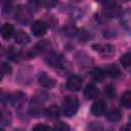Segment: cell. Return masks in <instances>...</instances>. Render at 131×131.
I'll list each match as a JSON object with an SVG mask.
<instances>
[{
  "label": "cell",
  "mask_w": 131,
  "mask_h": 131,
  "mask_svg": "<svg viewBox=\"0 0 131 131\" xmlns=\"http://www.w3.org/2000/svg\"><path fill=\"white\" fill-rule=\"evenodd\" d=\"M79 108V101L75 96H66L62 101V112L67 117H73L76 115Z\"/></svg>",
  "instance_id": "cell-1"
},
{
  "label": "cell",
  "mask_w": 131,
  "mask_h": 131,
  "mask_svg": "<svg viewBox=\"0 0 131 131\" xmlns=\"http://www.w3.org/2000/svg\"><path fill=\"white\" fill-rule=\"evenodd\" d=\"M103 13L107 17H118L122 15V8L118 2L108 1L103 3Z\"/></svg>",
  "instance_id": "cell-2"
},
{
  "label": "cell",
  "mask_w": 131,
  "mask_h": 131,
  "mask_svg": "<svg viewBox=\"0 0 131 131\" xmlns=\"http://www.w3.org/2000/svg\"><path fill=\"white\" fill-rule=\"evenodd\" d=\"M92 49L102 57H108L115 54L116 48L108 43H96L92 45Z\"/></svg>",
  "instance_id": "cell-3"
},
{
  "label": "cell",
  "mask_w": 131,
  "mask_h": 131,
  "mask_svg": "<svg viewBox=\"0 0 131 131\" xmlns=\"http://www.w3.org/2000/svg\"><path fill=\"white\" fill-rule=\"evenodd\" d=\"M45 61L52 68L54 69H61L63 68V59L60 55L56 54L55 52L50 51L49 53H47L46 57H45Z\"/></svg>",
  "instance_id": "cell-4"
},
{
  "label": "cell",
  "mask_w": 131,
  "mask_h": 131,
  "mask_svg": "<svg viewBox=\"0 0 131 131\" xmlns=\"http://www.w3.org/2000/svg\"><path fill=\"white\" fill-rule=\"evenodd\" d=\"M47 29H48L47 24L43 20H40V19L35 20L31 27V31H32L33 35L36 37H41V36L45 35L47 32Z\"/></svg>",
  "instance_id": "cell-5"
},
{
  "label": "cell",
  "mask_w": 131,
  "mask_h": 131,
  "mask_svg": "<svg viewBox=\"0 0 131 131\" xmlns=\"http://www.w3.org/2000/svg\"><path fill=\"white\" fill-rule=\"evenodd\" d=\"M8 101L13 105L15 106V108L17 110H20L25 102H26V94L21 93V92H16V93H13V94H9V99Z\"/></svg>",
  "instance_id": "cell-6"
},
{
  "label": "cell",
  "mask_w": 131,
  "mask_h": 131,
  "mask_svg": "<svg viewBox=\"0 0 131 131\" xmlns=\"http://www.w3.org/2000/svg\"><path fill=\"white\" fill-rule=\"evenodd\" d=\"M15 16L19 23L27 24L31 19V10L26 6H19L15 11Z\"/></svg>",
  "instance_id": "cell-7"
},
{
  "label": "cell",
  "mask_w": 131,
  "mask_h": 131,
  "mask_svg": "<svg viewBox=\"0 0 131 131\" xmlns=\"http://www.w3.org/2000/svg\"><path fill=\"white\" fill-rule=\"evenodd\" d=\"M82 85H83V79L77 75L71 76L67 81V87L72 91H79L82 88Z\"/></svg>",
  "instance_id": "cell-8"
},
{
  "label": "cell",
  "mask_w": 131,
  "mask_h": 131,
  "mask_svg": "<svg viewBox=\"0 0 131 131\" xmlns=\"http://www.w3.org/2000/svg\"><path fill=\"white\" fill-rule=\"evenodd\" d=\"M105 111H106V103L102 99L96 100L91 106V113L93 116H96V117H99L105 114Z\"/></svg>",
  "instance_id": "cell-9"
},
{
  "label": "cell",
  "mask_w": 131,
  "mask_h": 131,
  "mask_svg": "<svg viewBox=\"0 0 131 131\" xmlns=\"http://www.w3.org/2000/svg\"><path fill=\"white\" fill-rule=\"evenodd\" d=\"M38 82H39V84L41 86H43L45 88H52L55 85V80L52 77H50L49 75H47L46 73H44V72L39 74Z\"/></svg>",
  "instance_id": "cell-10"
},
{
  "label": "cell",
  "mask_w": 131,
  "mask_h": 131,
  "mask_svg": "<svg viewBox=\"0 0 131 131\" xmlns=\"http://www.w3.org/2000/svg\"><path fill=\"white\" fill-rule=\"evenodd\" d=\"M30 113L32 114V116H40L43 113L41 99H39L38 97L32 98L31 104H30Z\"/></svg>",
  "instance_id": "cell-11"
},
{
  "label": "cell",
  "mask_w": 131,
  "mask_h": 131,
  "mask_svg": "<svg viewBox=\"0 0 131 131\" xmlns=\"http://www.w3.org/2000/svg\"><path fill=\"white\" fill-rule=\"evenodd\" d=\"M98 95V89L94 83H89L84 89V96L86 99H94Z\"/></svg>",
  "instance_id": "cell-12"
},
{
  "label": "cell",
  "mask_w": 131,
  "mask_h": 131,
  "mask_svg": "<svg viewBox=\"0 0 131 131\" xmlns=\"http://www.w3.org/2000/svg\"><path fill=\"white\" fill-rule=\"evenodd\" d=\"M89 131H113V128L101 122H91L88 124Z\"/></svg>",
  "instance_id": "cell-13"
},
{
  "label": "cell",
  "mask_w": 131,
  "mask_h": 131,
  "mask_svg": "<svg viewBox=\"0 0 131 131\" xmlns=\"http://www.w3.org/2000/svg\"><path fill=\"white\" fill-rule=\"evenodd\" d=\"M14 39L15 42L19 45H26L30 42V37L27 33H25L24 31H17L14 35Z\"/></svg>",
  "instance_id": "cell-14"
},
{
  "label": "cell",
  "mask_w": 131,
  "mask_h": 131,
  "mask_svg": "<svg viewBox=\"0 0 131 131\" xmlns=\"http://www.w3.org/2000/svg\"><path fill=\"white\" fill-rule=\"evenodd\" d=\"M105 117L111 122H119L122 119V112L118 108H113L105 114Z\"/></svg>",
  "instance_id": "cell-15"
},
{
  "label": "cell",
  "mask_w": 131,
  "mask_h": 131,
  "mask_svg": "<svg viewBox=\"0 0 131 131\" xmlns=\"http://www.w3.org/2000/svg\"><path fill=\"white\" fill-rule=\"evenodd\" d=\"M121 24L126 31L131 33V11H126L121 15Z\"/></svg>",
  "instance_id": "cell-16"
},
{
  "label": "cell",
  "mask_w": 131,
  "mask_h": 131,
  "mask_svg": "<svg viewBox=\"0 0 131 131\" xmlns=\"http://www.w3.org/2000/svg\"><path fill=\"white\" fill-rule=\"evenodd\" d=\"M50 43L47 41V40H43V41H40L39 43L36 44L35 48H34V51L38 52V53H44V52H47L49 53L50 52Z\"/></svg>",
  "instance_id": "cell-17"
},
{
  "label": "cell",
  "mask_w": 131,
  "mask_h": 131,
  "mask_svg": "<svg viewBox=\"0 0 131 131\" xmlns=\"http://www.w3.org/2000/svg\"><path fill=\"white\" fill-rule=\"evenodd\" d=\"M14 34V27L11 24H4L1 28V36L4 39H9Z\"/></svg>",
  "instance_id": "cell-18"
},
{
  "label": "cell",
  "mask_w": 131,
  "mask_h": 131,
  "mask_svg": "<svg viewBox=\"0 0 131 131\" xmlns=\"http://www.w3.org/2000/svg\"><path fill=\"white\" fill-rule=\"evenodd\" d=\"M104 75H107L112 78H116L120 75V69L116 64H107L103 69Z\"/></svg>",
  "instance_id": "cell-19"
},
{
  "label": "cell",
  "mask_w": 131,
  "mask_h": 131,
  "mask_svg": "<svg viewBox=\"0 0 131 131\" xmlns=\"http://www.w3.org/2000/svg\"><path fill=\"white\" fill-rule=\"evenodd\" d=\"M11 120H12V117H11L10 112L8 110L2 108V111H1V125H2V127L9 126L11 123Z\"/></svg>",
  "instance_id": "cell-20"
},
{
  "label": "cell",
  "mask_w": 131,
  "mask_h": 131,
  "mask_svg": "<svg viewBox=\"0 0 131 131\" xmlns=\"http://www.w3.org/2000/svg\"><path fill=\"white\" fill-rule=\"evenodd\" d=\"M45 113H46V115H47L48 118H50V119H56L59 116V108H58V106L56 104H51V105H49L46 108Z\"/></svg>",
  "instance_id": "cell-21"
},
{
  "label": "cell",
  "mask_w": 131,
  "mask_h": 131,
  "mask_svg": "<svg viewBox=\"0 0 131 131\" xmlns=\"http://www.w3.org/2000/svg\"><path fill=\"white\" fill-rule=\"evenodd\" d=\"M120 103L125 108H131V91H126L122 95Z\"/></svg>",
  "instance_id": "cell-22"
},
{
  "label": "cell",
  "mask_w": 131,
  "mask_h": 131,
  "mask_svg": "<svg viewBox=\"0 0 131 131\" xmlns=\"http://www.w3.org/2000/svg\"><path fill=\"white\" fill-rule=\"evenodd\" d=\"M91 79L93 81H96V82H100L102 81L103 77H104V72L100 69H93L90 73H89Z\"/></svg>",
  "instance_id": "cell-23"
},
{
  "label": "cell",
  "mask_w": 131,
  "mask_h": 131,
  "mask_svg": "<svg viewBox=\"0 0 131 131\" xmlns=\"http://www.w3.org/2000/svg\"><path fill=\"white\" fill-rule=\"evenodd\" d=\"M120 62L126 69L131 68V52H127V53L123 54L120 58Z\"/></svg>",
  "instance_id": "cell-24"
},
{
  "label": "cell",
  "mask_w": 131,
  "mask_h": 131,
  "mask_svg": "<svg viewBox=\"0 0 131 131\" xmlns=\"http://www.w3.org/2000/svg\"><path fill=\"white\" fill-rule=\"evenodd\" d=\"M104 94H105L106 97H108L111 99L114 98L116 96V88H115V86L112 85V84L106 85L104 87Z\"/></svg>",
  "instance_id": "cell-25"
},
{
  "label": "cell",
  "mask_w": 131,
  "mask_h": 131,
  "mask_svg": "<svg viewBox=\"0 0 131 131\" xmlns=\"http://www.w3.org/2000/svg\"><path fill=\"white\" fill-rule=\"evenodd\" d=\"M53 131H70V127L68 124H66L63 122H58L54 125Z\"/></svg>",
  "instance_id": "cell-26"
},
{
  "label": "cell",
  "mask_w": 131,
  "mask_h": 131,
  "mask_svg": "<svg viewBox=\"0 0 131 131\" xmlns=\"http://www.w3.org/2000/svg\"><path fill=\"white\" fill-rule=\"evenodd\" d=\"M42 6V2H39V1H30L29 4H28V8L32 11H37L39 10V8Z\"/></svg>",
  "instance_id": "cell-27"
},
{
  "label": "cell",
  "mask_w": 131,
  "mask_h": 131,
  "mask_svg": "<svg viewBox=\"0 0 131 131\" xmlns=\"http://www.w3.org/2000/svg\"><path fill=\"white\" fill-rule=\"evenodd\" d=\"M32 131H51L50 127L45 124H37L33 127Z\"/></svg>",
  "instance_id": "cell-28"
},
{
  "label": "cell",
  "mask_w": 131,
  "mask_h": 131,
  "mask_svg": "<svg viewBox=\"0 0 131 131\" xmlns=\"http://www.w3.org/2000/svg\"><path fill=\"white\" fill-rule=\"evenodd\" d=\"M1 70H2V74L5 75V74H9L11 72V67L6 63V62H3L2 63V67H1Z\"/></svg>",
  "instance_id": "cell-29"
},
{
  "label": "cell",
  "mask_w": 131,
  "mask_h": 131,
  "mask_svg": "<svg viewBox=\"0 0 131 131\" xmlns=\"http://www.w3.org/2000/svg\"><path fill=\"white\" fill-rule=\"evenodd\" d=\"M56 4H57L56 1H43L42 2V5H44L46 8H51Z\"/></svg>",
  "instance_id": "cell-30"
},
{
  "label": "cell",
  "mask_w": 131,
  "mask_h": 131,
  "mask_svg": "<svg viewBox=\"0 0 131 131\" xmlns=\"http://www.w3.org/2000/svg\"><path fill=\"white\" fill-rule=\"evenodd\" d=\"M120 131H131V124H127V125H124Z\"/></svg>",
  "instance_id": "cell-31"
},
{
  "label": "cell",
  "mask_w": 131,
  "mask_h": 131,
  "mask_svg": "<svg viewBox=\"0 0 131 131\" xmlns=\"http://www.w3.org/2000/svg\"><path fill=\"white\" fill-rule=\"evenodd\" d=\"M13 131H25V130H23V129H14Z\"/></svg>",
  "instance_id": "cell-32"
}]
</instances>
